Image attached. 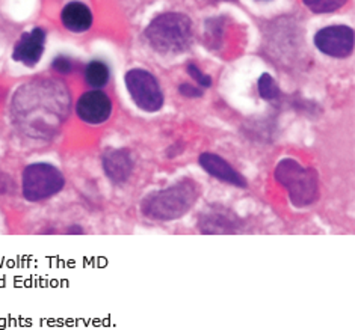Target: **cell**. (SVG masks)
I'll list each match as a JSON object with an SVG mask.
<instances>
[{"instance_id": "obj_11", "label": "cell", "mask_w": 355, "mask_h": 330, "mask_svg": "<svg viewBox=\"0 0 355 330\" xmlns=\"http://www.w3.org/2000/svg\"><path fill=\"white\" fill-rule=\"evenodd\" d=\"M103 169L111 181L121 184L129 180L133 171V158L128 149H111L103 157Z\"/></svg>"}, {"instance_id": "obj_8", "label": "cell", "mask_w": 355, "mask_h": 330, "mask_svg": "<svg viewBox=\"0 0 355 330\" xmlns=\"http://www.w3.org/2000/svg\"><path fill=\"white\" fill-rule=\"evenodd\" d=\"M76 113L83 122L97 125L103 124L112 115V101L98 89L85 92L76 104Z\"/></svg>"}, {"instance_id": "obj_2", "label": "cell", "mask_w": 355, "mask_h": 330, "mask_svg": "<svg viewBox=\"0 0 355 330\" xmlns=\"http://www.w3.org/2000/svg\"><path fill=\"white\" fill-rule=\"evenodd\" d=\"M148 44L162 55L188 52L193 42V26L188 15L165 12L157 15L144 32Z\"/></svg>"}, {"instance_id": "obj_7", "label": "cell", "mask_w": 355, "mask_h": 330, "mask_svg": "<svg viewBox=\"0 0 355 330\" xmlns=\"http://www.w3.org/2000/svg\"><path fill=\"white\" fill-rule=\"evenodd\" d=\"M315 46L320 53L331 57H348L354 52V30L348 26H328L316 32Z\"/></svg>"}, {"instance_id": "obj_9", "label": "cell", "mask_w": 355, "mask_h": 330, "mask_svg": "<svg viewBox=\"0 0 355 330\" xmlns=\"http://www.w3.org/2000/svg\"><path fill=\"white\" fill-rule=\"evenodd\" d=\"M46 32L41 28L32 29L23 33L20 41L17 42L12 52V59L26 66H33L40 62L44 53Z\"/></svg>"}, {"instance_id": "obj_18", "label": "cell", "mask_w": 355, "mask_h": 330, "mask_svg": "<svg viewBox=\"0 0 355 330\" xmlns=\"http://www.w3.org/2000/svg\"><path fill=\"white\" fill-rule=\"evenodd\" d=\"M53 70L62 74H70L74 70V64L70 57L67 56H58L53 61Z\"/></svg>"}, {"instance_id": "obj_6", "label": "cell", "mask_w": 355, "mask_h": 330, "mask_svg": "<svg viewBox=\"0 0 355 330\" xmlns=\"http://www.w3.org/2000/svg\"><path fill=\"white\" fill-rule=\"evenodd\" d=\"M125 86L129 94L141 110L146 112H157L164 106V94L159 86V82L151 73L135 68L125 74Z\"/></svg>"}, {"instance_id": "obj_15", "label": "cell", "mask_w": 355, "mask_h": 330, "mask_svg": "<svg viewBox=\"0 0 355 330\" xmlns=\"http://www.w3.org/2000/svg\"><path fill=\"white\" fill-rule=\"evenodd\" d=\"M257 88H259V94L263 100L268 101H277L280 98V89H278V84L274 80L272 75L263 74L257 82Z\"/></svg>"}, {"instance_id": "obj_1", "label": "cell", "mask_w": 355, "mask_h": 330, "mask_svg": "<svg viewBox=\"0 0 355 330\" xmlns=\"http://www.w3.org/2000/svg\"><path fill=\"white\" fill-rule=\"evenodd\" d=\"M70 94L53 79L32 80L17 91L11 104L15 125L32 138L56 134L70 112Z\"/></svg>"}, {"instance_id": "obj_5", "label": "cell", "mask_w": 355, "mask_h": 330, "mask_svg": "<svg viewBox=\"0 0 355 330\" xmlns=\"http://www.w3.org/2000/svg\"><path fill=\"white\" fill-rule=\"evenodd\" d=\"M65 178L58 167L49 163L29 165L21 175L23 196L31 202L46 201L64 189Z\"/></svg>"}, {"instance_id": "obj_17", "label": "cell", "mask_w": 355, "mask_h": 330, "mask_svg": "<svg viewBox=\"0 0 355 330\" xmlns=\"http://www.w3.org/2000/svg\"><path fill=\"white\" fill-rule=\"evenodd\" d=\"M188 73H189L191 77L197 82V84H200L201 88L212 86V79H210V75H207L206 73H202L196 64L188 65Z\"/></svg>"}, {"instance_id": "obj_13", "label": "cell", "mask_w": 355, "mask_h": 330, "mask_svg": "<svg viewBox=\"0 0 355 330\" xmlns=\"http://www.w3.org/2000/svg\"><path fill=\"white\" fill-rule=\"evenodd\" d=\"M202 222V231L216 234V232H230L236 228V217H230V214H223L219 211H215L212 214H206L201 217Z\"/></svg>"}, {"instance_id": "obj_16", "label": "cell", "mask_w": 355, "mask_h": 330, "mask_svg": "<svg viewBox=\"0 0 355 330\" xmlns=\"http://www.w3.org/2000/svg\"><path fill=\"white\" fill-rule=\"evenodd\" d=\"M346 2H348V0H302V3L315 14L334 12L337 10H340Z\"/></svg>"}, {"instance_id": "obj_19", "label": "cell", "mask_w": 355, "mask_h": 330, "mask_svg": "<svg viewBox=\"0 0 355 330\" xmlns=\"http://www.w3.org/2000/svg\"><path fill=\"white\" fill-rule=\"evenodd\" d=\"M180 94L188 97V98H197V97H201L202 95V89H200L198 86H192V84L189 83H183L180 84Z\"/></svg>"}, {"instance_id": "obj_12", "label": "cell", "mask_w": 355, "mask_h": 330, "mask_svg": "<svg viewBox=\"0 0 355 330\" xmlns=\"http://www.w3.org/2000/svg\"><path fill=\"white\" fill-rule=\"evenodd\" d=\"M61 20L65 29L70 32H87L92 26V12L89 8L82 2H70L64 6L61 12Z\"/></svg>"}, {"instance_id": "obj_4", "label": "cell", "mask_w": 355, "mask_h": 330, "mask_svg": "<svg viewBox=\"0 0 355 330\" xmlns=\"http://www.w3.org/2000/svg\"><path fill=\"white\" fill-rule=\"evenodd\" d=\"M275 178L289 192L291 202L295 207H309L319 196L316 174L292 158H284L277 165Z\"/></svg>"}, {"instance_id": "obj_3", "label": "cell", "mask_w": 355, "mask_h": 330, "mask_svg": "<svg viewBox=\"0 0 355 330\" xmlns=\"http://www.w3.org/2000/svg\"><path fill=\"white\" fill-rule=\"evenodd\" d=\"M200 196V189L189 180L179 181L170 187L150 193L142 201V214L151 220H175L183 217Z\"/></svg>"}, {"instance_id": "obj_14", "label": "cell", "mask_w": 355, "mask_h": 330, "mask_svg": "<svg viewBox=\"0 0 355 330\" xmlns=\"http://www.w3.org/2000/svg\"><path fill=\"white\" fill-rule=\"evenodd\" d=\"M109 77H111V71L103 61H91L85 66V80L91 88L100 89L106 86Z\"/></svg>"}, {"instance_id": "obj_10", "label": "cell", "mask_w": 355, "mask_h": 330, "mask_svg": "<svg viewBox=\"0 0 355 330\" xmlns=\"http://www.w3.org/2000/svg\"><path fill=\"white\" fill-rule=\"evenodd\" d=\"M200 165L216 180L236 185V187H247V181H245L243 176L230 163L225 162L223 157L212 154V152H205V154L200 156Z\"/></svg>"}]
</instances>
